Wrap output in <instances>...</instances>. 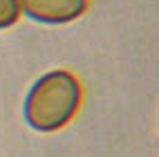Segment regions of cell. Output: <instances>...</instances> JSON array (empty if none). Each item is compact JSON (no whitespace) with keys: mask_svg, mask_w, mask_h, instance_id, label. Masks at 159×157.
Returning <instances> with one entry per match:
<instances>
[{"mask_svg":"<svg viewBox=\"0 0 159 157\" xmlns=\"http://www.w3.org/2000/svg\"><path fill=\"white\" fill-rule=\"evenodd\" d=\"M20 2L18 0H0V29H7L18 23Z\"/></svg>","mask_w":159,"mask_h":157,"instance_id":"cell-3","label":"cell"},{"mask_svg":"<svg viewBox=\"0 0 159 157\" xmlns=\"http://www.w3.org/2000/svg\"><path fill=\"white\" fill-rule=\"evenodd\" d=\"M20 16L40 25H67L88 12L90 0H18Z\"/></svg>","mask_w":159,"mask_h":157,"instance_id":"cell-2","label":"cell"},{"mask_svg":"<svg viewBox=\"0 0 159 157\" xmlns=\"http://www.w3.org/2000/svg\"><path fill=\"white\" fill-rule=\"evenodd\" d=\"M83 103L81 79L70 70H49L29 85L23 119L36 132H58L74 121Z\"/></svg>","mask_w":159,"mask_h":157,"instance_id":"cell-1","label":"cell"}]
</instances>
